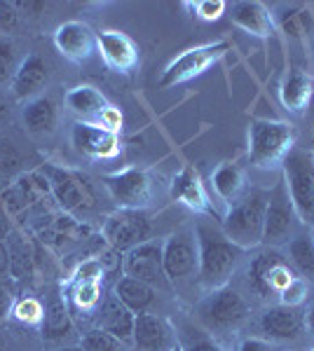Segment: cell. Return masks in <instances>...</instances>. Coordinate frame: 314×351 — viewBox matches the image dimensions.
Segmentation results:
<instances>
[{"label": "cell", "instance_id": "cell-1", "mask_svg": "<svg viewBox=\"0 0 314 351\" xmlns=\"http://www.w3.org/2000/svg\"><path fill=\"white\" fill-rule=\"evenodd\" d=\"M195 237L199 251V284L209 291L227 286L247 251L227 239L221 228H214L204 220H197Z\"/></svg>", "mask_w": 314, "mask_h": 351}, {"label": "cell", "instance_id": "cell-2", "mask_svg": "<svg viewBox=\"0 0 314 351\" xmlns=\"http://www.w3.org/2000/svg\"><path fill=\"white\" fill-rule=\"evenodd\" d=\"M270 192L249 190L237 204L227 208L221 220V230L232 243H237L242 251L262 246L265 239V213Z\"/></svg>", "mask_w": 314, "mask_h": 351}, {"label": "cell", "instance_id": "cell-3", "mask_svg": "<svg viewBox=\"0 0 314 351\" xmlns=\"http://www.w3.org/2000/svg\"><path fill=\"white\" fill-rule=\"evenodd\" d=\"M38 169L47 176L54 204L59 211L68 213V216H76V213H87L96 208L99 195H96V185L87 173L49 162L40 164Z\"/></svg>", "mask_w": 314, "mask_h": 351}, {"label": "cell", "instance_id": "cell-4", "mask_svg": "<svg viewBox=\"0 0 314 351\" xmlns=\"http://www.w3.org/2000/svg\"><path fill=\"white\" fill-rule=\"evenodd\" d=\"M295 134L289 122L254 120L249 127V160L258 169L282 167L293 150Z\"/></svg>", "mask_w": 314, "mask_h": 351}, {"label": "cell", "instance_id": "cell-5", "mask_svg": "<svg viewBox=\"0 0 314 351\" xmlns=\"http://www.w3.org/2000/svg\"><path fill=\"white\" fill-rule=\"evenodd\" d=\"M47 202H54V197L47 176L40 169L21 173L19 178L10 180L0 188V206L12 220L33 216L36 211L47 213Z\"/></svg>", "mask_w": 314, "mask_h": 351}, {"label": "cell", "instance_id": "cell-6", "mask_svg": "<svg viewBox=\"0 0 314 351\" xmlns=\"http://www.w3.org/2000/svg\"><path fill=\"white\" fill-rule=\"evenodd\" d=\"M284 183H287L289 197L293 202L295 216L302 225L314 228V162L307 152L291 150L282 164Z\"/></svg>", "mask_w": 314, "mask_h": 351}, {"label": "cell", "instance_id": "cell-7", "mask_svg": "<svg viewBox=\"0 0 314 351\" xmlns=\"http://www.w3.org/2000/svg\"><path fill=\"white\" fill-rule=\"evenodd\" d=\"M153 225L146 211L141 208H117L115 213L106 216L101 225V239L111 251L127 253L134 246L150 241Z\"/></svg>", "mask_w": 314, "mask_h": 351}, {"label": "cell", "instance_id": "cell-8", "mask_svg": "<svg viewBox=\"0 0 314 351\" xmlns=\"http://www.w3.org/2000/svg\"><path fill=\"white\" fill-rule=\"evenodd\" d=\"M230 49V43L218 40V43H207V45H197V47H190L186 52H181L171 64L164 68L162 77H159V87L169 89L176 87V84L190 82L195 77L204 75L214 64H218L223 56Z\"/></svg>", "mask_w": 314, "mask_h": 351}, {"label": "cell", "instance_id": "cell-9", "mask_svg": "<svg viewBox=\"0 0 314 351\" xmlns=\"http://www.w3.org/2000/svg\"><path fill=\"white\" fill-rule=\"evenodd\" d=\"M298 279V271L293 269V265L289 263L282 253H277L275 248L258 253L256 258H251L249 263V286L262 300L277 298L284 293L291 281Z\"/></svg>", "mask_w": 314, "mask_h": 351}, {"label": "cell", "instance_id": "cell-10", "mask_svg": "<svg viewBox=\"0 0 314 351\" xmlns=\"http://www.w3.org/2000/svg\"><path fill=\"white\" fill-rule=\"evenodd\" d=\"M162 265L164 276H167L171 286H179L183 281L192 279V276H197L199 251L195 230H179L162 241Z\"/></svg>", "mask_w": 314, "mask_h": 351}, {"label": "cell", "instance_id": "cell-11", "mask_svg": "<svg viewBox=\"0 0 314 351\" xmlns=\"http://www.w3.org/2000/svg\"><path fill=\"white\" fill-rule=\"evenodd\" d=\"M197 314L209 328L232 330L249 319V302L232 286L209 291V295L197 304Z\"/></svg>", "mask_w": 314, "mask_h": 351}, {"label": "cell", "instance_id": "cell-12", "mask_svg": "<svg viewBox=\"0 0 314 351\" xmlns=\"http://www.w3.org/2000/svg\"><path fill=\"white\" fill-rule=\"evenodd\" d=\"M104 188L120 208L146 211V206L153 199V178L146 169L139 167H127L122 171L104 176Z\"/></svg>", "mask_w": 314, "mask_h": 351}, {"label": "cell", "instance_id": "cell-13", "mask_svg": "<svg viewBox=\"0 0 314 351\" xmlns=\"http://www.w3.org/2000/svg\"><path fill=\"white\" fill-rule=\"evenodd\" d=\"M298 223L300 220L295 216L293 202H291L287 183L282 178L275 185V190L270 192V202H267V213H265V239H262V243L279 246V243L289 241L293 237V230Z\"/></svg>", "mask_w": 314, "mask_h": 351}, {"label": "cell", "instance_id": "cell-14", "mask_svg": "<svg viewBox=\"0 0 314 351\" xmlns=\"http://www.w3.org/2000/svg\"><path fill=\"white\" fill-rule=\"evenodd\" d=\"M122 271L124 276L150 284L153 288L169 284L167 276H164V265H162V241L150 239L124 253Z\"/></svg>", "mask_w": 314, "mask_h": 351}, {"label": "cell", "instance_id": "cell-15", "mask_svg": "<svg viewBox=\"0 0 314 351\" xmlns=\"http://www.w3.org/2000/svg\"><path fill=\"white\" fill-rule=\"evenodd\" d=\"M54 45L64 59L85 64L94 52H99V33L85 21H64L54 31Z\"/></svg>", "mask_w": 314, "mask_h": 351}, {"label": "cell", "instance_id": "cell-16", "mask_svg": "<svg viewBox=\"0 0 314 351\" xmlns=\"http://www.w3.org/2000/svg\"><path fill=\"white\" fill-rule=\"evenodd\" d=\"M71 143L80 155L89 160H113L120 155V136L99 127L96 122H76L71 129Z\"/></svg>", "mask_w": 314, "mask_h": 351}, {"label": "cell", "instance_id": "cell-17", "mask_svg": "<svg viewBox=\"0 0 314 351\" xmlns=\"http://www.w3.org/2000/svg\"><path fill=\"white\" fill-rule=\"evenodd\" d=\"M181 339L176 337L174 326L164 316L144 311L136 314L134 335H131V347L134 351H171Z\"/></svg>", "mask_w": 314, "mask_h": 351}, {"label": "cell", "instance_id": "cell-18", "mask_svg": "<svg viewBox=\"0 0 314 351\" xmlns=\"http://www.w3.org/2000/svg\"><path fill=\"white\" fill-rule=\"evenodd\" d=\"M49 84V66L43 56L38 54H26L21 59L19 68H16L10 89L16 101H31L36 96H43L45 89Z\"/></svg>", "mask_w": 314, "mask_h": 351}, {"label": "cell", "instance_id": "cell-19", "mask_svg": "<svg viewBox=\"0 0 314 351\" xmlns=\"http://www.w3.org/2000/svg\"><path fill=\"white\" fill-rule=\"evenodd\" d=\"M99 52L104 56L106 66L115 73L129 75L139 66V49L127 33L120 31H101L99 33Z\"/></svg>", "mask_w": 314, "mask_h": 351}, {"label": "cell", "instance_id": "cell-20", "mask_svg": "<svg viewBox=\"0 0 314 351\" xmlns=\"http://www.w3.org/2000/svg\"><path fill=\"white\" fill-rule=\"evenodd\" d=\"M305 328V314L300 311V307L275 304L260 314V330L265 332L267 339H279V342L298 339Z\"/></svg>", "mask_w": 314, "mask_h": 351}, {"label": "cell", "instance_id": "cell-21", "mask_svg": "<svg viewBox=\"0 0 314 351\" xmlns=\"http://www.w3.org/2000/svg\"><path fill=\"white\" fill-rule=\"evenodd\" d=\"M171 199L183 204L186 208L195 213H214L207 195V188H204L202 178L192 167H183L181 171L174 173L171 178Z\"/></svg>", "mask_w": 314, "mask_h": 351}, {"label": "cell", "instance_id": "cell-22", "mask_svg": "<svg viewBox=\"0 0 314 351\" xmlns=\"http://www.w3.org/2000/svg\"><path fill=\"white\" fill-rule=\"evenodd\" d=\"M230 19L232 24L242 28L244 33L256 38H270L275 33V16L270 10L258 0H239L230 5Z\"/></svg>", "mask_w": 314, "mask_h": 351}, {"label": "cell", "instance_id": "cell-23", "mask_svg": "<svg viewBox=\"0 0 314 351\" xmlns=\"http://www.w3.org/2000/svg\"><path fill=\"white\" fill-rule=\"evenodd\" d=\"M134 321L136 314L124 307L120 300L113 295H106L104 302L96 309V328L111 332L122 344H131V335H134Z\"/></svg>", "mask_w": 314, "mask_h": 351}, {"label": "cell", "instance_id": "cell-24", "mask_svg": "<svg viewBox=\"0 0 314 351\" xmlns=\"http://www.w3.org/2000/svg\"><path fill=\"white\" fill-rule=\"evenodd\" d=\"M21 122H24V129L28 134H36V136L52 134L56 129V122H59L56 101L49 94L26 101L24 108H21Z\"/></svg>", "mask_w": 314, "mask_h": 351}, {"label": "cell", "instance_id": "cell-25", "mask_svg": "<svg viewBox=\"0 0 314 351\" xmlns=\"http://www.w3.org/2000/svg\"><path fill=\"white\" fill-rule=\"evenodd\" d=\"M10 253V279H14L16 284H31L36 276V251L31 248V243L21 232H12L5 239Z\"/></svg>", "mask_w": 314, "mask_h": 351}, {"label": "cell", "instance_id": "cell-26", "mask_svg": "<svg viewBox=\"0 0 314 351\" xmlns=\"http://www.w3.org/2000/svg\"><path fill=\"white\" fill-rule=\"evenodd\" d=\"M211 185H214L216 195H218L227 206L237 204L249 192L247 173H244V169L235 162L218 164V167L214 169V173H211Z\"/></svg>", "mask_w": 314, "mask_h": 351}, {"label": "cell", "instance_id": "cell-27", "mask_svg": "<svg viewBox=\"0 0 314 351\" xmlns=\"http://www.w3.org/2000/svg\"><path fill=\"white\" fill-rule=\"evenodd\" d=\"M43 339L45 342H64L73 335V319L71 309L64 295H54L45 304V319H43Z\"/></svg>", "mask_w": 314, "mask_h": 351}, {"label": "cell", "instance_id": "cell-28", "mask_svg": "<svg viewBox=\"0 0 314 351\" xmlns=\"http://www.w3.org/2000/svg\"><path fill=\"white\" fill-rule=\"evenodd\" d=\"M66 106L80 117V122H96L111 104L92 84H78L66 94Z\"/></svg>", "mask_w": 314, "mask_h": 351}, {"label": "cell", "instance_id": "cell-29", "mask_svg": "<svg viewBox=\"0 0 314 351\" xmlns=\"http://www.w3.org/2000/svg\"><path fill=\"white\" fill-rule=\"evenodd\" d=\"M314 94V80L307 75L300 68H293V71L287 73L282 82V89H279V96H282V104L289 112H302L310 106Z\"/></svg>", "mask_w": 314, "mask_h": 351}, {"label": "cell", "instance_id": "cell-30", "mask_svg": "<svg viewBox=\"0 0 314 351\" xmlns=\"http://www.w3.org/2000/svg\"><path fill=\"white\" fill-rule=\"evenodd\" d=\"M113 295H115L129 311L144 314V311H150L153 302H155V298H157V291L150 284H144V281H139V279L120 276L115 281V288H113Z\"/></svg>", "mask_w": 314, "mask_h": 351}, {"label": "cell", "instance_id": "cell-31", "mask_svg": "<svg viewBox=\"0 0 314 351\" xmlns=\"http://www.w3.org/2000/svg\"><path fill=\"white\" fill-rule=\"evenodd\" d=\"M289 258L300 279L314 284V239L310 234H295L289 241Z\"/></svg>", "mask_w": 314, "mask_h": 351}, {"label": "cell", "instance_id": "cell-32", "mask_svg": "<svg viewBox=\"0 0 314 351\" xmlns=\"http://www.w3.org/2000/svg\"><path fill=\"white\" fill-rule=\"evenodd\" d=\"M66 302H68V309L85 311V314H96L99 304L104 302L101 284H71Z\"/></svg>", "mask_w": 314, "mask_h": 351}, {"label": "cell", "instance_id": "cell-33", "mask_svg": "<svg viewBox=\"0 0 314 351\" xmlns=\"http://www.w3.org/2000/svg\"><path fill=\"white\" fill-rule=\"evenodd\" d=\"M26 173V157L12 138H0V178L14 180Z\"/></svg>", "mask_w": 314, "mask_h": 351}, {"label": "cell", "instance_id": "cell-34", "mask_svg": "<svg viewBox=\"0 0 314 351\" xmlns=\"http://www.w3.org/2000/svg\"><path fill=\"white\" fill-rule=\"evenodd\" d=\"M310 21H312V14L307 8H291L287 12L279 14V26H282V31L291 38H307V33H310Z\"/></svg>", "mask_w": 314, "mask_h": 351}, {"label": "cell", "instance_id": "cell-35", "mask_svg": "<svg viewBox=\"0 0 314 351\" xmlns=\"http://www.w3.org/2000/svg\"><path fill=\"white\" fill-rule=\"evenodd\" d=\"M12 316L19 324L24 326H43L45 319V304L40 302L38 298L33 295H24V298H16L14 307H12Z\"/></svg>", "mask_w": 314, "mask_h": 351}, {"label": "cell", "instance_id": "cell-36", "mask_svg": "<svg viewBox=\"0 0 314 351\" xmlns=\"http://www.w3.org/2000/svg\"><path fill=\"white\" fill-rule=\"evenodd\" d=\"M80 347L82 351H122V342L101 328H92V330L82 332Z\"/></svg>", "mask_w": 314, "mask_h": 351}, {"label": "cell", "instance_id": "cell-37", "mask_svg": "<svg viewBox=\"0 0 314 351\" xmlns=\"http://www.w3.org/2000/svg\"><path fill=\"white\" fill-rule=\"evenodd\" d=\"M104 279H106V267L101 263V258H87L82 263H78L71 284H104Z\"/></svg>", "mask_w": 314, "mask_h": 351}, {"label": "cell", "instance_id": "cell-38", "mask_svg": "<svg viewBox=\"0 0 314 351\" xmlns=\"http://www.w3.org/2000/svg\"><path fill=\"white\" fill-rule=\"evenodd\" d=\"M19 56H16V45L8 38H0V87L10 84L19 68Z\"/></svg>", "mask_w": 314, "mask_h": 351}, {"label": "cell", "instance_id": "cell-39", "mask_svg": "<svg viewBox=\"0 0 314 351\" xmlns=\"http://www.w3.org/2000/svg\"><path fill=\"white\" fill-rule=\"evenodd\" d=\"M188 10H192V14L202 21H216L225 14L227 3L223 0H195V3H186Z\"/></svg>", "mask_w": 314, "mask_h": 351}, {"label": "cell", "instance_id": "cell-40", "mask_svg": "<svg viewBox=\"0 0 314 351\" xmlns=\"http://www.w3.org/2000/svg\"><path fill=\"white\" fill-rule=\"evenodd\" d=\"M310 295V284L305 279H293L291 284L284 288V293L279 295V304H287V307H300L302 302Z\"/></svg>", "mask_w": 314, "mask_h": 351}, {"label": "cell", "instance_id": "cell-41", "mask_svg": "<svg viewBox=\"0 0 314 351\" xmlns=\"http://www.w3.org/2000/svg\"><path fill=\"white\" fill-rule=\"evenodd\" d=\"M16 284L14 279H0V321H5L10 314H12V307L16 302Z\"/></svg>", "mask_w": 314, "mask_h": 351}, {"label": "cell", "instance_id": "cell-42", "mask_svg": "<svg viewBox=\"0 0 314 351\" xmlns=\"http://www.w3.org/2000/svg\"><path fill=\"white\" fill-rule=\"evenodd\" d=\"M19 26V10L14 3L0 0V33H12Z\"/></svg>", "mask_w": 314, "mask_h": 351}, {"label": "cell", "instance_id": "cell-43", "mask_svg": "<svg viewBox=\"0 0 314 351\" xmlns=\"http://www.w3.org/2000/svg\"><path fill=\"white\" fill-rule=\"evenodd\" d=\"M122 122H124L122 112H120V108H115V106H108V108L99 115V120H96L99 127H104V129H108V132H113V134L122 132Z\"/></svg>", "mask_w": 314, "mask_h": 351}, {"label": "cell", "instance_id": "cell-44", "mask_svg": "<svg viewBox=\"0 0 314 351\" xmlns=\"http://www.w3.org/2000/svg\"><path fill=\"white\" fill-rule=\"evenodd\" d=\"M183 351H223V349H221V344H216L214 339H209V337H190L183 344Z\"/></svg>", "mask_w": 314, "mask_h": 351}, {"label": "cell", "instance_id": "cell-45", "mask_svg": "<svg viewBox=\"0 0 314 351\" xmlns=\"http://www.w3.org/2000/svg\"><path fill=\"white\" fill-rule=\"evenodd\" d=\"M237 351H277L272 347L267 339H260V337H247L239 342V349Z\"/></svg>", "mask_w": 314, "mask_h": 351}, {"label": "cell", "instance_id": "cell-46", "mask_svg": "<svg viewBox=\"0 0 314 351\" xmlns=\"http://www.w3.org/2000/svg\"><path fill=\"white\" fill-rule=\"evenodd\" d=\"M14 232V225H12V218L5 213V208L0 206V241H5L10 234Z\"/></svg>", "mask_w": 314, "mask_h": 351}, {"label": "cell", "instance_id": "cell-47", "mask_svg": "<svg viewBox=\"0 0 314 351\" xmlns=\"http://www.w3.org/2000/svg\"><path fill=\"white\" fill-rule=\"evenodd\" d=\"M10 117H12V106H10L8 96H3V94H0V129H3V127H8Z\"/></svg>", "mask_w": 314, "mask_h": 351}, {"label": "cell", "instance_id": "cell-48", "mask_svg": "<svg viewBox=\"0 0 314 351\" xmlns=\"http://www.w3.org/2000/svg\"><path fill=\"white\" fill-rule=\"evenodd\" d=\"M10 276V253L5 241H0V279H8Z\"/></svg>", "mask_w": 314, "mask_h": 351}, {"label": "cell", "instance_id": "cell-49", "mask_svg": "<svg viewBox=\"0 0 314 351\" xmlns=\"http://www.w3.org/2000/svg\"><path fill=\"white\" fill-rule=\"evenodd\" d=\"M305 326H307V330H310L312 335H314V304L310 307V311L305 314Z\"/></svg>", "mask_w": 314, "mask_h": 351}, {"label": "cell", "instance_id": "cell-50", "mask_svg": "<svg viewBox=\"0 0 314 351\" xmlns=\"http://www.w3.org/2000/svg\"><path fill=\"white\" fill-rule=\"evenodd\" d=\"M54 351H82V347L78 344V347H59V349H54Z\"/></svg>", "mask_w": 314, "mask_h": 351}, {"label": "cell", "instance_id": "cell-51", "mask_svg": "<svg viewBox=\"0 0 314 351\" xmlns=\"http://www.w3.org/2000/svg\"><path fill=\"white\" fill-rule=\"evenodd\" d=\"M171 351H183V344H181V342H179V344H176V347H174V349H171Z\"/></svg>", "mask_w": 314, "mask_h": 351}, {"label": "cell", "instance_id": "cell-52", "mask_svg": "<svg viewBox=\"0 0 314 351\" xmlns=\"http://www.w3.org/2000/svg\"><path fill=\"white\" fill-rule=\"evenodd\" d=\"M310 157H312V162H314V150H312V152H310Z\"/></svg>", "mask_w": 314, "mask_h": 351}, {"label": "cell", "instance_id": "cell-53", "mask_svg": "<svg viewBox=\"0 0 314 351\" xmlns=\"http://www.w3.org/2000/svg\"><path fill=\"white\" fill-rule=\"evenodd\" d=\"M310 237H312V239H314V228H312V232H310Z\"/></svg>", "mask_w": 314, "mask_h": 351}, {"label": "cell", "instance_id": "cell-54", "mask_svg": "<svg viewBox=\"0 0 314 351\" xmlns=\"http://www.w3.org/2000/svg\"><path fill=\"white\" fill-rule=\"evenodd\" d=\"M0 351H3V342H0Z\"/></svg>", "mask_w": 314, "mask_h": 351}, {"label": "cell", "instance_id": "cell-55", "mask_svg": "<svg viewBox=\"0 0 314 351\" xmlns=\"http://www.w3.org/2000/svg\"><path fill=\"white\" fill-rule=\"evenodd\" d=\"M312 351H314V349H312Z\"/></svg>", "mask_w": 314, "mask_h": 351}]
</instances>
